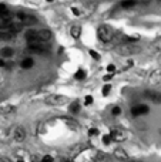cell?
<instances>
[{"instance_id": "1", "label": "cell", "mask_w": 161, "mask_h": 162, "mask_svg": "<svg viewBox=\"0 0 161 162\" xmlns=\"http://www.w3.org/2000/svg\"><path fill=\"white\" fill-rule=\"evenodd\" d=\"M141 51V47L135 43H121L116 47V53L118 56H133V54H137Z\"/></svg>"}, {"instance_id": "2", "label": "cell", "mask_w": 161, "mask_h": 162, "mask_svg": "<svg viewBox=\"0 0 161 162\" xmlns=\"http://www.w3.org/2000/svg\"><path fill=\"white\" fill-rule=\"evenodd\" d=\"M97 36L101 40L103 43H110L114 37V30L111 26L108 24H101V26L97 28Z\"/></svg>"}, {"instance_id": "3", "label": "cell", "mask_w": 161, "mask_h": 162, "mask_svg": "<svg viewBox=\"0 0 161 162\" xmlns=\"http://www.w3.org/2000/svg\"><path fill=\"white\" fill-rule=\"evenodd\" d=\"M70 100L66 95H61V94H51V95H48L46 97L44 100V103L47 104V105H53V107H60V105H64L67 104Z\"/></svg>"}, {"instance_id": "4", "label": "cell", "mask_w": 161, "mask_h": 162, "mask_svg": "<svg viewBox=\"0 0 161 162\" xmlns=\"http://www.w3.org/2000/svg\"><path fill=\"white\" fill-rule=\"evenodd\" d=\"M110 135H111L113 141H116V142H123V141L127 140V132L124 130H121V128H111Z\"/></svg>"}, {"instance_id": "5", "label": "cell", "mask_w": 161, "mask_h": 162, "mask_svg": "<svg viewBox=\"0 0 161 162\" xmlns=\"http://www.w3.org/2000/svg\"><path fill=\"white\" fill-rule=\"evenodd\" d=\"M26 136H27V131L24 127L19 125V127L14 128V131H13V140L16 141V142H23V141L26 140Z\"/></svg>"}, {"instance_id": "6", "label": "cell", "mask_w": 161, "mask_h": 162, "mask_svg": "<svg viewBox=\"0 0 161 162\" xmlns=\"http://www.w3.org/2000/svg\"><path fill=\"white\" fill-rule=\"evenodd\" d=\"M29 49L34 51V53H46V50H48V44L43 43V41H36V43H29Z\"/></svg>"}, {"instance_id": "7", "label": "cell", "mask_w": 161, "mask_h": 162, "mask_svg": "<svg viewBox=\"0 0 161 162\" xmlns=\"http://www.w3.org/2000/svg\"><path fill=\"white\" fill-rule=\"evenodd\" d=\"M148 111H150V108H148V105H145V104H138V105H135V107L131 108V114H133L134 117L148 114Z\"/></svg>"}, {"instance_id": "8", "label": "cell", "mask_w": 161, "mask_h": 162, "mask_svg": "<svg viewBox=\"0 0 161 162\" xmlns=\"http://www.w3.org/2000/svg\"><path fill=\"white\" fill-rule=\"evenodd\" d=\"M51 32L48 28H42V30H37V38L39 41H43V43H48L51 40Z\"/></svg>"}, {"instance_id": "9", "label": "cell", "mask_w": 161, "mask_h": 162, "mask_svg": "<svg viewBox=\"0 0 161 162\" xmlns=\"http://www.w3.org/2000/svg\"><path fill=\"white\" fill-rule=\"evenodd\" d=\"M148 82L153 84V86H158V84H161V67L151 73L150 78H148Z\"/></svg>"}, {"instance_id": "10", "label": "cell", "mask_w": 161, "mask_h": 162, "mask_svg": "<svg viewBox=\"0 0 161 162\" xmlns=\"http://www.w3.org/2000/svg\"><path fill=\"white\" fill-rule=\"evenodd\" d=\"M113 154H114V158H117L118 161L125 162V161H128V159H130L128 154H127V152H125V149H123V148H116Z\"/></svg>"}, {"instance_id": "11", "label": "cell", "mask_w": 161, "mask_h": 162, "mask_svg": "<svg viewBox=\"0 0 161 162\" xmlns=\"http://www.w3.org/2000/svg\"><path fill=\"white\" fill-rule=\"evenodd\" d=\"M14 111H16V107L11 105V104L0 105V115H9V114H13Z\"/></svg>"}, {"instance_id": "12", "label": "cell", "mask_w": 161, "mask_h": 162, "mask_svg": "<svg viewBox=\"0 0 161 162\" xmlns=\"http://www.w3.org/2000/svg\"><path fill=\"white\" fill-rule=\"evenodd\" d=\"M24 37H26L27 43H36V41H39L37 30H27L26 34H24Z\"/></svg>"}, {"instance_id": "13", "label": "cell", "mask_w": 161, "mask_h": 162, "mask_svg": "<svg viewBox=\"0 0 161 162\" xmlns=\"http://www.w3.org/2000/svg\"><path fill=\"white\" fill-rule=\"evenodd\" d=\"M145 95L150 98L153 103L161 104V92H158V91H147L145 92Z\"/></svg>"}, {"instance_id": "14", "label": "cell", "mask_w": 161, "mask_h": 162, "mask_svg": "<svg viewBox=\"0 0 161 162\" xmlns=\"http://www.w3.org/2000/svg\"><path fill=\"white\" fill-rule=\"evenodd\" d=\"M11 14H10V11H9V9L6 7V6L3 4H0V19L2 20H7V19H10Z\"/></svg>"}, {"instance_id": "15", "label": "cell", "mask_w": 161, "mask_h": 162, "mask_svg": "<svg viewBox=\"0 0 161 162\" xmlns=\"http://www.w3.org/2000/svg\"><path fill=\"white\" fill-rule=\"evenodd\" d=\"M13 54H14V51H13L11 47H3V49L0 50V56L5 57V58H9V57H11Z\"/></svg>"}, {"instance_id": "16", "label": "cell", "mask_w": 161, "mask_h": 162, "mask_svg": "<svg viewBox=\"0 0 161 162\" xmlns=\"http://www.w3.org/2000/svg\"><path fill=\"white\" fill-rule=\"evenodd\" d=\"M70 34H71V37L73 38H79L81 34V28L80 26H71V28H70Z\"/></svg>"}, {"instance_id": "17", "label": "cell", "mask_w": 161, "mask_h": 162, "mask_svg": "<svg viewBox=\"0 0 161 162\" xmlns=\"http://www.w3.org/2000/svg\"><path fill=\"white\" fill-rule=\"evenodd\" d=\"M84 149V146L83 145H74L70 148V157H76V155H79L81 151Z\"/></svg>"}, {"instance_id": "18", "label": "cell", "mask_w": 161, "mask_h": 162, "mask_svg": "<svg viewBox=\"0 0 161 162\" xmlns=\"http://www.w3.org/2000/svg\"><path fill=\"white\" fill-rule=\"evenodd\" d=\"M24 68V70H29V68H32V67H34V60L33 58H24L22 61V64H20Z\"/></svg>"}, {"instance_id": "19", "label": "cell", "mask_w": 161, "mask_h": 162, "mask_svg": "<svg viewBox=\"0 0 161 162\" xmlns=\"http://www.w3.org/2000/svg\"><path fill=\"white\" fill-rule=\"evenodd\" d=\"M69 111L70 112H73V114L79 112V111H80V103H79V101H73V103H70Z\"/></svg>"}, {"instance_id": "20", "label": "cell", "mask_w": 161, "mask_h": 162, "mask_svg": "<svg viewBox=\"0 0 161 162\" xmlns=\"http://www.w3.org/2000/svg\"><path fill=\"white\" fill-rule=\"evenodd\" d=\"M137 4V0H123L121 2V7L123 9H131Z\"/></svg>"}, {"instance_id": "21", "label": "cell", "mask_w": 161, "mask_h": 162, "mask_svg": "<svg viewBox=\"0 0 161 162\" xmlns=\"http://www.w3.org/2000/svg\"><path fill=\"white\" fill-rule=\"evenodd\" d=\"M74 78H76V80H79V81L84 80V78H86V71H84V70H79L74 74Z\"/></svg>"}, {"instance_id": "22", "label": "cell", "mask_w": 161, "mask_h": 162, "mask_svg": "<svg viewBox=\"0 0 161 162\" xmlns=\"http://www.w3.org/2000/svg\"><path fill=\"white\" fill-rule=\"evenodd\" d=\"M103 142H104L106 145H108V144H111V142H113V138H111V135H110V134L103 135Z\"/></svg>"}, {"instance_id": "23", "label": "cell", "mask_w": 161, "mask_h": 162, "mask_svg": "<svg viewBox=\"0 0 161 162\" xmlns=\"http://www.w3.org/2000/svg\"><path fill=\"white\" fill-rule=\"evenodd\" d=\"M111 114H113L114 117H117V115H120V114H121V108L117 107V105H116V107H113V110H111Z\"/></svg>"}, {"instance_id": "24", "label": "cell", "mask_w": 161, "mask_h": 162, "mask_svg": "<svg viewBox=\"0 0 161 162\" xmlns=\"http://www.w3.org/2000/svg\"><path fill=\"white\" fill-rule=\"evenodd\" d=\"M42 162H54V158L51 155H44L42 157Z\"/></svg>"}, {"instance_id": "25", "label": "cell", "mask_w": 161, "mask_h": 162, "mask_svg": "<svg viewBox=\"0 0 161 162\" xmlns=\"http://www.w3.org/2000/svg\"><path fill=\"white\" fill-rule=\"evenodd\" d=\"M88 53H90V56H91V57L96 60V61H98V60H100V56H98V53H96L94 50H90Z\"/></svg>"}, {"instance_id": "26", "label": "cell", "mask_w": 161, "mask_h": 162, "mask_svg": "<svg viewBox=\"0 0 161 162\" xmlns=\"http://www.w3.org/2000/svg\"><path fill=\"white\" fill-rule=\"evenodd\" d=\"M98 134V130H97V128H90V130H88V135H90V136H94V135H97Z\"/></svg>"}, {"instance_id": "27", "label": "cell", "mask_w": 161, "mask_h": 162, "mask_svg": "<svg viewBox=\"0 0 161 162\" xmlns=\"http://www.w3.org/2000/svg\"><path fill=\"white\" fill-rule=\"evenodd\" d=\"M32 162H42V157L40 155H32Z\"/></svg>"}, {"instance_id": "28", "label": "cell", "mask_w": 161, "mask_h": 162, "mask_svg": "<svg viewBox=\"0 0 161 162\" xmlns=\"http://www.w3.org/2000/svg\"><path fill=\"white\" fill-rule=\"evenodd\" d=\"M110 90H111V87L110 86H104L103 87V95H107L108 92H110Z\"/></svg>"}, {"instance_id": "29", "label": "cell", "mask_w": 161, "mask_h": 162, "mask_svg": "<svg viewBox=\"0 0 161 162\" xmlns=\"http://www.w3.org/2000/svg\"><path fill=\"white\" fill-rule=\"evenodd\" d=\"M107 71L108 73H116V67L113 64H108L107 65Z\"/></svg>"}, {"instance_id": "30", "label": "cell", "mask_w": 161, "mask_h": 162, "mask_svg": "<svg viewBox=\"0 0 161 162\" xmlns=\"http://www.w3.org/2000/svg\"><path fill=\"white\" fill-rule=\"evenodd\" d=\"M60 162H74V161H73V158L71 157H66V158H61Z\"/></svg>"}, {"instance_id": "31", "label": "cell", "mask_w": 161, "mask_h": 162, "mask_svg": "<svg viewBox=\"0 0 161 162\" xmlns=\"http://www.w3.org/2000/svg\"><path fill=\"white\" fill-rule=\"evenodd\" d=\"M84 101H86V104L88 105V104H91V103H93V97H91V95H87V97L84 98Z\"/></svg>"}, {"instance_id": "32", "label": "cell", "mask_w": 161, "mask_h": 162, "mask_svg": "<svg viewBox=\"0 0 161 162\" xmlns=\"http://www.w3.org/2000/svg\"><path fill=\"white\" fill-rule=\"evenodd\" d=\"M103 80L106 81V82H108V81L111 80V76H110V74H108V76H104V77H103Z\"/></svg>"}, {"instance_id": "33", "label": "cell", "mask_w": 161, "mask_h": 162, "mask_svg": "<svg viewBox=\"0 0 161 162\" xmlns=\"http://www.w3.org/2000/svg\"><path fill=\"white\" fill-rule=\"evenodd\" d=\"M71 10H73V13H74L76 16H80V11L77 10V9H76V7H73V9H71Z\"/></svg>"}, {"instance_id": "34", "label": "cell", "mask_w": 161, "mask_h": 162, "mask_svg": "<svg viewBox=\"0 0 161 162\" xmlns=\"http://www.w3.org/2000/svg\"><path fill=\"white\" fill-rule=\"evenodd\" d=\"M156 49H157V51H161V43L156 44Z\"/></svg>"}, {"instance_id": "35", "label": "cell", "mask_w": 161, "mask_h": 162, "mask_svg": "<svg viewBox=\"0 0 161 162\" xmlns=\"http://www.w3.org/2000/svg\"><path fill=\"white\" fill-rule=\"evenodd\" d=\"M0 162H6L5 159H3V158H0Z\"/></svg>"}, {"instance_id": "36", "label": "cell", "mask_w": 161, "mask_h": 162, "mask_svg": "<svg viewBox=\"0 0 161 162\" xmlns=\"http://www.w3.org/2000/svg\"><path fill=\"white\" fill-rule=\"evenodd\" d=\"M2 30H3V26H0V32H2Z\"/></svg>"}, {"instance_id": "37", "label": "cell", "mask_w": 161, "mask_h": 162, "mask_svg": "<svg viewBox=\"0 0 161 162\" xmlns=\"http://www.w3.org/2000/svg\"><path fill=\"white\" fill-rule=\"evenodd\" d=\"M47 2H50V3H51V2H54V0H47Z\"/></svg>"}, {"instance_id": "38", "label": "cell", "mask_w": 161, "mask_h": 162, "mask_svg": "<svg viewBox=\"0 0 161 162\" xmlns=\"http://www.w3.org/2000/svg\"><path fill=\"white\" fill-rule=\"evenodd\" d=\"M19 162H23V161H19Z\"/></svg>"}, {"instance_id": "39", "label": "cell", "mask_w": 161, "mask_h": 162, "mask_svg": "<svg viewBox=\"0 0 161 162\" xmlns=\"http://www.w3.org/2000/svg\"><path fill=\"white\" fill-rule=\"evenodd\" d=\"M160 63H161V58H160Z\"/></svg>"}, {"instance_id": "40", "label": "cell", "mask_w": 161, "mask_h": 162, "mask_svg": "<svg viewBox=\"0 0 161 162\" xmlns=\"http://www.w3.org/2000/svg\"><path fill=\"white\" fill-rule=\"evenodd\" d=\"M54 162H56V161H54Z\"/></svg>"}]
</instances>
